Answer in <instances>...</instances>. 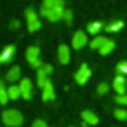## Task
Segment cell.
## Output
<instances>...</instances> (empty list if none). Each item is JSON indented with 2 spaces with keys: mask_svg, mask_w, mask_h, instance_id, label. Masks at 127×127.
Listing matches in <instances>:
<instances>
[{
  "mask_svg": "<svg viewBox=\"0 0 127 127\" xmlns=\"http://www.w3.org/2000/svg\"><path fill=\"white\" fill-rule=\"evenodd\" d=\"M15 52H16V49H15V46H6L4 49H3V52L0 53V62L1 64H7L10 62L12 59H13V56H15Z\"/></svg>",
  "mask_w": 127,
  "mask_h": 127,
  "instance_id": "10",
  "label": "cell"
},
{
  "mask_svg": "<svg viewBox=\"0 0 127 127\" xmlns=\"http://www.w3.org/2000/svg\"><path fill=\"white\" fill-rule=\"evenodd\" d=\"M117 72L120 75H127V61H120L117 64Z\"/></svg>",
  "mask_w": 127,
  "mask_h": 127,
  "instance_id": "22",
  "label": "cell"
},
{
  "mask_svg": "<svg viewBox=\"0 0 127 127\" xmlns=\"http://www.w3.org/2000/svg\"><path fill=\"white\" fill-rule=\"evenodd\" d=\"M58 59L62 65H66L71 59V52H69V47L66 44H61L58 47Z\"/></svg>",
  "mask_w": 127,
  "mask_h": 127,
  "instance_id": "9",
  "label": "cell"
},
{
  "mask_svg": "<svg viewBox=\"0 0 127 127\" xmlns=\"http://www.w3.org/2000/svg\"><path fill=\"white\" fill-rule=\"evenodd\" d=\"M123 27H124V22L123 21H112L108 25H105V30L108 32H117V31H120Z\"/></svg>",
  "mask_w": 127,
  "mask_h": 127,
  "instance_id": "18",
  "label": "cell"
},
{
  "mask_svg": "<svg viewBox=\"0 0 127 127\" xmlns=\"http://www.w3.org/2000/svg\"><path fill=\"white\" fill-rule=\"evenodd\" d=\"M102 28H105V25H103V22H100V21H93V22H90L89 25H87V32L89 34H99Z\"/></svg>",
  "mask_w": 127,
  "mask_h": 127,
  "instance_id": "15",
  "label": "cell"
},
{
  "mask_svg": "<svg viewBox=\"0 0 127 127\" xmlns=\"http://www.w3.org/2000/svg\"><path fill=\"white\" fill-rule=\"evenodd\" d=\"M90 75H92V71H90L89 65H87V64H81V66L78 68V71L75 72L74 77H75V81L83 86V84H86V83L89 81Z\"/></svg>",
  "mask_w": 127,
  "mask_h": 127,
  "instance_id": "4",
  "label": "cell"
},
{
  "mask_svg": "<svg viewBox=\"0 0 127 127\" xmlns=\"http://www.w3.org/2000/svg\"><path fill=\"white\" fill-rule=\"evenodd\" d=\"M25 56H27V61L30 62L32 68H40L43 64L40 61V49L37 47V46H31V47H28L27 49V52H25Z\"/></svg>",
  "mask_w": 127,
  "mask_h": 127,
  "instance_id": "3",
  "label": "cell"
},
{
  "mask_svg": "<svg viewBox=\"0 0 127 127\" xmlns=\"http://www.w3.org/2000/svg\"><path fill=\"white\" fill-rule=\"evenodd\" d=\"M114 117L117 120H120V121H126L127 120V109H124V108H117L114 111Z\"/></svg>",
  "mask_w": 127,
  "mask_h": 127,
  "instance_id": "21",
  "label": "cell"
},
{
  "mask_svg": "<svg viewBox=\"0 0 127 127\" xmlns=\"http://www.w3.org/2000/svg\"><path fill=\"white\" fill-rule=\"evenodd\" d=\"M106 40H108V38H105V37H102V35H96L95 38L90 41V49H95V50L97 49V50H99V49L105 44Z\"/></svg>",
  "mask_w": 127,
  "mask_h": 127,
  "instance_id": "20",
  "label": "cell"
},
{
  "mask_svg": "<svg viewBox=\"0 0 127 127\" xmlns=\"http://www.w3.org/2000/svg\"><path fill=\"white\" fill-rule=\"evenodd\" d=\"M7 95H9V99L16 100V99L21 96V89H19V86H15V84L9 86V87H7Z\"/></svg>",
  "mask_w": 127,
  "mask_h": 127,
  "instance_id": "19",
  "label": "cell"
},
{
  "mask_svg": "<svg viewBox=\"0 0 127 127\" xmlns=\"http://www.w3.org/2000/svg\"><path fill=\"white\" fill-rule=\"evenodd\" d=\"M72 18H74V13H72V10H69V9H65V12H64V21L69 25V24H72Z\"/></svg>",
  "mask_w": 127,
  "mask_h": 127,
  "instance_id": "23",
  "label": "cell"
},
{
  "mask_svg": "<svg viewBox=\"0 0 127 127\" xmlns=\"http://www.w3.org/2000/svg\"><path fill=\"white\" fill-rule=\"evenodd\" d=\"M7 100H9L7 89H1V90H0V105H6Z\"/></svg>",
  "mask_w": 127,
  "mask_h": 127,
  "instance_id": "24",
  "label": "cell"
},
{
  "mask_svg": "<svg viewBox=\"0 0 127 127\" xmlns=\"http://www.w3.org/2000/svg\"><path fill=\"white\" fill-rule=\"evenodd\" d=\"M19 78H21V68L19 66H12L6 72V81H9V83H15Z\"/></svg>",
  "mask_w": 127,
  "mask_h": 127,
  "instance_id": "13",
  "label": "cell"
},
{
  "mask_svg": "<svg viewBox=\"0 0 127 127\" xmlns=\"http://www.w3.org/2000/svg\"><path fill=\"white\" fill-rule=\"evenodd\" d=\"M43 92H41V97H43V100H53L55 99V89H53V84H52V81H49L43 89H41Z\"/></svg>",
  "mask_w": 127,
  "mask_h": 127,
  "instance_id": "12",
  "label": "cell"
},
{
  "mask_svg": "<svg viewBox=\"0 0 127 127\" xmlns=\"http://www.w3.org/2000/svg\"><path fill=\"white\" fill-rule=\"evenodd\" d=\"M114 49H115V43H114L112 40H106V41H105V44L99 49V53H100V55H103V56H106V55H109Z\"/></svg>",
  "mask_w": 127,
  "mask_h": 127,
  "instance_id": "16",
  "label": "cell"
},
{
  "mask_svg": "<svg viewBox=\"0 0 127 127\" xmlns=\"http://www.w3.org/2000/svg\"><path fill=\"white\" fill-rule=\"evenodd\" d=\"M1 89H4V81L0 80V90H1Z\"/></svg>",
  "mask_w": 127,
  "mask_h": 127,
  "instance_id": "30",
  "label": "cell"
},
{
  "mask_svg": "<svg viewBox=\"0 0 127 127\" xmlns=\"http://www.w3.org/2000/svg\"><path fill=\"white\" fill-rule=\"evenodd\" d=\"M71 44L75 50H80L83 49L86 44H87V35L84 34V31H75L72 35V40H71Z\"/></svg>",
  "mask_w": 127,
  "mask_h": 127,
  "instance_id": "6",
  "label": "cell"
},
{
  "mask_svg": "<svg viewBox=\"0 0 127 127\" xmlns=\"http://www.w3.org/2000/svg\"><path fill=\"white\" fill-rule=\"evenodd\" d=\"M25 19H27V28L30 32H34L37 30H40L41 27V22L38 21V16H37V12L32 9V7H28L25 10Z\"/></svg>",
  "mask_w": 127,
  "mask_h": 127,
  "instance_id": "2",
  "label": "cell"
},
{
  "mask_svg": "<svg viewBox=\"0 0 127 127\" xmlns=\"http://www.w3.org/2000/svg\"><path fill=\"white\" fill-rule=\"evenodd\" d=\"M9 27H10V30H16V28H19V21H15V19H13V21L10 22Z\"/></svg>",
  "mask_w": 127,
  "mask_h": 127,
  "instance_id": "29",
  "label": "cell"
},
{
  "mask_svg": "<svg viewBox=\"0 0 127 127\" xmlns=\"http://www.w3.org/2000/svg\"><path fill=\"white\" fill-rule=\"evenodd\" d=\"M0 64H1V62H0Z\"/></svg>",
  "mask_w": 127,
  "mask_h": 127,
  "instance_id": "32",
  "label": "cell"
},
{
  "mask_svg": "<svg viewBox=\"0 0 127 127\" xmlns=\"http://www.w3.org/2000/svg\"><path fill=\"white\" fill-rule=\"evenodd\" d=\"M19 89H21V96L24 99H31V95H32V84L30 81V78H22L19 81Z\"/></svg>",
  "mask_w": 127,
  "mask_h": 127,
  "instance_id": "8",
  "label": "cell"
},
{
  "mask_svg": "<svg viewBox=\"0 0 127 127\" xmlns=\"http://www.w3.org/2000/svg\"><path fill=\"white\" fill-rule=\"evenodd\" d=\"M115 102L118 105H123V106H127V93L126 95H118L115 97Z\"/></svg>",
  "mask_w": 127,
  "mask_h": 127,
  "instance_id": "26",
  "label": "cell"
},
{
  "mask_svg": "<svg viewBox=\"0 0 127 127\" xmlns=\"http://www.w3.org/2000/svg\"><path fill=\"white\" fill-rule=\"evenodd\" d=\"M81 118H83V121H84L86 124H89V126H96V124L99 123L97 115H96L95 112H92V111H83V112H81Z\"/></svg>",
  "mask_w": 127,
  "mask_h": 127,
  "instance_id": "11",
  "label": "cell"
},
{
  "mask_svg": "<svg viewBox=\"0 0 127 127\" xmlns=\"http://www.w3.org/2000/svg\"><path fill=\"white\" fill-rule=\"evenodd\" d=\"M56 3H58V0H43V4L40 7V15L47 18V15L50 13V10L56 6Z\"/></svg>",
  "mask_w": 127,
  "mask_h": 127,
  "instance_id": "14",
  "label": "cell"
},
{
  "mask_svg": "<svg viewBox=\"0 0 127 127\" xmlns=\"http://www.w3.org/2000/svg\"><path fill=\"white\" fill-rule=\"evenodd\" d=\"M1 120L4 123V126L7 127H19L24 123V117L19 111L16 109H6L1 115Z\"/></svg>",
  "mask_w": 127,
  "mask_h": 127,
  "instance_id": "1",
  "label": "cell"
},
{
  "mask_svg": "<svg viewBox=\"0 0 127 127\" xmlns=\"http://www.w3.org/2000/svg\"><path fill=\"white\" fill-rule=\"evenodd\" d=\"M32 127H49V126H47V123L43 121V120H35V121L32 123Z\"/></svg>",
  "mask_w": 127,
  "mask_h": 127,
  "instance_id": "28",
  "label": "cell"
},
{
  "mask_svg": "<svg viewBox=\"0 0 127 127\" xmlns=\"http://www.w3.org/2000/svg\"><path fill=\"white\" fill-rule=\"evenodd\" d=\"M38 69H41V71H44V72H46L47 75H50V74L53 72V66H52L50 64H43V65H41V66H40Z\"/></svg>",
  "mask_w": 127,
  "mask_h": 127,
  "instance_id": "27",
  "label": "cell"
},
{
  "mask_svg": "<svg viewBox=\"0 0 127 127\" xmlns=\"http://www.w3.org/2000/svg\"><path fill=\"white\" fill-rule=\"evenodd\" d=\"M49 81H50V80H49V75H47L44 71L37 69V84H38V87H41V89H43Z\"/></svg>",
  "mask_w": 127,
  "mask_h": 127,
  "instance_id": "17",
  "label": "cell"
},
{
  "mask_svg": "<svg viewBox=\"0 0 127 127\" xmlns=\"http://www.w3.org/2000/svg\"><path fill=\"white\" fill-rule=\"evenodd\" d=\"M108 90H109V84H108V83H100V84L97 86V93H99V95H106Z\"/></svg>",
  "mask_w": 127,
  "mask_h": 127,
  "instance_id": "25",
  "label": "cell"
},
{
  "mask_svg": "<svg viewBox=\"0 0 127 127\" xmlns=\"http://www.w3.org/2000/svg\"><path fill=\"white\" fill-rule=\"evenodd\" d=\"M64 12H65V9H64V0H58L56 6H55V7L50 10V13L47 15V19H49L50 22H56V21H59V19L64 18Z\"/></svg>",
  "mask_w": 127,
  "mask_h": 127,
  "instance_id": "5",
  "label": "cell"
},
{
  "mask_svg": "<svg viewBox=\"0 0 127 127\" xmlns=\"http://www.w3.org/2000/svg\"><path fill=\"white\" fill-rule=\"evenodd\" d=\"M83 127H90L89 124H86V123H83Z\"/></svg>",
  "mask_w": 127,
  "mask_h": 127,
  "instance_id": "31",
  "label": "cell"
},
{
  "mask_svg": "<svg viewBox=\"0 0 127 127\" xmlns=\"http://www.w3.org/2000/svg\"><path fill=\"white\" fill-rule=\"evenodd\" d=\"M112 87H114V90H115L118 95H126V90H127V80H126V77L118 74V75L114 78Z\"/></svg>",
  "mask_w": 127,
  "mask_h": 127,
  "instance_id": "7",
  "label": "cell"
}]
</instances>
